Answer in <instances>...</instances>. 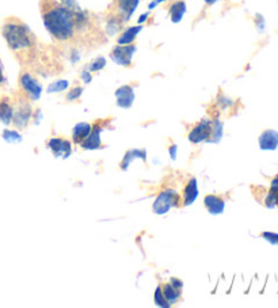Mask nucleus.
Instances as JSON below:
<instances>
[{"label": "nucleus", "mask_w": 278, "mask_h": 308, "mask_svg": "<svg viewBox=\"0 0 278 308\" xmlns=\"http://www.w3.org/2000/svg\"><path fill=\"white\" fill-rule=\"evenodd\" d=\"M256 18H258V19H259V22H258V20H256V26H258L259 31H262L263 29H265V20H263L262 15H256Z\"/></svg>", "instance_id": "7c9ffc66"}, {"label": "nucleus", "mask_w": 278, "mask_h": 308, "mask_svg": "<svg viewBox=\"0 0 278 308\" xmlns=\"http://www.w3.org/2000/svg\"><path fill=\"white\" fill-rule=\"evenodd\" d=\"M110 119H97L95 122L93 124V129H91V133L87 136V139H84L83 141L79 144V146L85 151H95V150H101L103 144H102L101 139V133L104 128L108 127Z\"/></svg>", "instance_id": "0eeeda50"}, {"label": "nucleus", "mask_w": 278, "mask_h": 308, "mask_svg": "<svg viewBox=\"0 0 278 308\" xmlns=\"http://www.w3.org/2000/svg\"><path fill=\"white\" fill-rule=\"evenodd\" d=\"M204 207L210 215H221L225 209V201L219 196L208 194V196H205L204 198Z\"/></svg>", "instance_id": "f3484780"}, {"label": "nucleus", "mask_w": 278, "mask_h": 308, "mask_svg": "<svg viewBox=\"0 0 278 308\" xmlns=\"http://www.w3.org/2000/svg\"><path fill=\"white\" fill-rule=\"evenodd\" d=\"M162 2H166V0H154V2H152V3L148 6V8H149V10H152V8L156 7V6H158L159 3H162Z\"/></svg>", "instance_id": "2f4dec72"}, {"label": "nucleus", "mask_w": 278, "mask_h": 308, "mask_svg": "<svg viewBox=\"0 0 278 308\" xmlns=\"http://www.w3.org/2000/svg\"><path fill=\"white\" fill-rule=\"evenodd\" d=\"M93 125L89 122H79L76 124L72 129V140L74 144H80L84 139H87V136L91 133Z\"/></svg>", "instance_id": "412c9836"}, {"label": "nucleus", "mask_w": 278, "mask_h": 308, "mask_svg": "<svg viewBox=\"0 0 278 308\" xmlns=\"http://www.w3.org/2000/svg\"><path fill=\"white\" fill-rule=\"evenodd\" d=\"M0 31L8 49L11 50L22 68H26L33 73H42L45 76L56 75L64 70L57 56L44 50L42 44H39L37 35L20 18H4Z\"/></svg>", "instance_id": "f257e3e1"}, {"label": "nucleus", "mask_w": 278, "mask_h": 308, "mask_svg": "<svg viewBox=\"0 0 278 308\" xmlns=\"http://www.w3.org/2000/svg\"><path fill=\"white\" fill-rule=\"evenodd\" d=\"M148 16H149V12H145V14H143V15L140 16V19H139V24L140 25H143L144 22H145V19H147Z\"/></svg>", "instance_id": "473e14b6"}, {"label": "nucleus", "mask_w": 278, "mask_h": 308, "mask_svg": "<svg viewBox=\"0 0 278 308\" xmlns=\"http://www.w3.org/2000/svg\"><path fill=\"white\" fill-rule=\"evenodd\" d=\"M81 80L84 81V85H89V83H91V80H93V76H91V73H90V71H83L80 75Z\"/></svg>", "instance_id": "c85d7f7f"}, {"label": "nucleus", "mask_w": 278, "mask_h": 308, "mask_svg": "<svg viewBox=\"0 0 278 308\" xmlns=\"http://www.w3.org/2000/svg\"><path fill=\"white\" fill-rule=\"evenodd\" d=\"M259 147L263 151H274L278 147V132L274 129H266L261 133L258 139Z\"/></svg>", "instance_id": "2eb2a0df"}, {"label": "nucleus", "mask_w": 278, "mask_h": 308, "mask_svg": "<svg viewBox=\"0 0 278 308\" xmlns=\"http://www.w3.org/2000/svg\"><path fill=\"white\" fill-rule=\"evenodd\" d=\"M263 239H266L267 242L271 243V244H278V234L275 232H270V231H265L261 234Z\"/></svg>", "instance_id": "cd10ccee"}, {"label": "nucleus", "mask_w": 278, "mask_h": 308, "mask_svg": "<svg viewBox=\"0 0 278 308\" xmlns=\"http://www.w3.org/2000/svg\"><path fill=\"white\" fill-rule=\"evenodd\" d=\"M136 158H141L144 162H145V159H147V152H145V150L127 151L126 154H125L124 159H122V163H121V170H126V167L131 165L132 160Z\"/></svg>", "instance_id": "4be33fe9"}, {"label": "nucleus", "mask_w": 278, "mask_h": 308, "mask_svg": "<svg viewBox=\"0 0 278 308\" xmlns=\"http://www.w3.org/2000/svg\"><path fill=\"white\" fill-rule=\"evenodd\" d=\"M116 99H117V106L120 108L127 109L131 108L133 100H135V91L132 86H122L116 91Z\"/></svg>", "instance_id": "a211bd4d"}, {"label": "nucleus", "mask_w": 278, "mask_h": 308, "mask_svg": "<svg viewBox=\"0 0 278 308\" xmlns=\"http://www.w3.org/2000/svg\"><path fill=\"white\" fill-rule=\"evenodd\" d=\"M143 30V25H137V26L127 27L120 34V37L117 38V44L118 45H129V44L135 43L136 37L140 31Z\"/></svg>", "instance_id": "aec40b11"}, {"label": "nucleus", "mask_w": 278, "mask_h": 308, "mask_svg": "<svg viewBox=\"0 0 278 308\" xmlns=\"http://www.w3.org/2000/svg\"><path fill=\"white\" fill-rule=\"evenodd\" d=\"M175 150H177V146H173V158L175 159Z\"/></svg>", "instance_id": "f704fd0d"}, {"label": "nucleus", "mask_w": 278, "mask_h": 308, "mask_svg": "<svg viewBox=\"0 0 278 308\" xmlns=\"http://www.w3.org/2000/svg\"><path fill=\"white\" fill-rule=\"evenodd\" d=\"M154 300H155V304L158 305V307H163V308L170 307L168 303L166 301V299H164V296H163V292H162V289H160V285H159L158 288H156V291H155Z\"/></svg>", "instance_id": "bb28decb"}, {"label": "nucleus", "mask_w": 278, "mask_h": 308, "mask_svg": "<svg viewBox=\"0 0 278 308\" xmlns=\"http://www.w3.org/2000/svg\"><path fill=\"white\" fill-rule=\"evenodd\" d=\"M6 83V76H4V68H3V63L0 60V87Z\"/></svg>", "instance_id": "c756f323"}, {"label": "nucleus", "mask_w": 278, "mask_h": 308, "mask_svg": "<svg viewBox=\"0 0 278 308\" xmlns=\"http://www.w3.org/2000/svg\"><path fill=\"white\" fill-rule=\"evenodd\" d=\"M213 135V122L209 119H201L196 127L190 131L187 139L193 144L202 141H210Z\"/></svg>", "instance_id": "1a4fd4ad"}, {"label": "nucleus", "mask_w": 278, "mask_h": 308, "mask_svg": "<svg viewBox=\"0 0 278 308\" xmlns=\"http://www.w3.org/2000/svg\"><path fill=\"white\" fill-rule=\"evenodd\" d=\"M39 12L44 26L51 34L54 45L62 52L76 49L75 19L72 10L58 0H39Z\"/></svg>", "instance_id": "f03ea898"}, {"label": "nucleus", "mask_w": 278, "mask_h": 308, "mask_svg": "<svg viewBox=\"0 0 278 308\" xmlns=\"http://www.w3.org/2000/svg\"><path fill=\"white\" fill-rule=\"evenodd\" d=\"M186 12V2L185 0H175L168 7V14L173 24H179Z\"/></svg>", "instance_id": "6ab92c4d"}, {"label": "nucleus", "mask_w": 278, "mask_h": 308, "mask_svg": "<svg viewBox=\"0 0 278 308\" xmlns=\"http://www.w3.org/2000/svg\"><path fill=\"white\" fill-rule=\"evenodd\" d=\"M139 4L140 0H113L109 8L117 12L125 22H127L132 18Z\"/></svg>", "instance_id": "9b49d317"}, {"label": "nucleus", "mask_w": 278, "mask_h": 308, "mask_svg": "<svg viewBox=\"0 0 278 308\" xmlns=\"http://www.w3.org/2000/svg\"><path fill=\"white\" fill-rule=\"evenodd\" d=\"M18 90L26 98H29L31 102H35L41 96L42 86L39 85L38 79L35 77V73L26 70V68H22L19 72V76H18Z\"/></svg>", "instance_id": "39448f33"}, {"label": "nucleus", "mask_w": 278, "mask_h": 308, "mask_svg": "<svg viewBox=\"0 0 278 308\" xmlns=\"http://www.w3.org/2000/svg\"><path fill=\"white\" fill-rule=\"evenodd\" d=\"M104 24H106L104 25V33H106V35L113 37L117 33H120L121 30H124L125 20L117 12L108 8L106 12H104Z\"/></svg>", "instance_id": "f8f14e48"}, {"label": "nucleus", "mask_w": 278, "mask_h": 308, "mask_svg": "<svg viewBox=\"0 0 278 308\" xmlns=\"http://www.w3.org/2000/svg\"><path fill=\"white\" fill-rule=\"evenodd\" d=\"M83 91H84V89H83L81 86H75L74 89H71L70 91L67 93L66 100H68V102H75V100H77L80 98Z\"/></svg>", "instance_id": "b1692460"}, {"label": "nucleus", "mask_w": 278, "mask_h": 308, "mask_svg": "<svg viewBox=\"0 0 278 308\" xmlns=\"http://www.w3.org/2000/svg\"><path fill=\"white\" fill-rule=\"evenodd\" d=\"M104 67H106V58L99 56V57L94 58L93 61H91V64H90L89 67V71L90 72H98V71L103 70Z\"/></svg>", "instance_id": "393cba45"}, {"label": "nucleus", "mask_w": 278, "mask_h": 308, "mask_svg": "<svg viewBox=\"0 0 278 308\" xmlns=\"http://www.w3.org/2000/svg\"><path fill=\"white\" fill-rule=\"evenodd\" d=\"M182 205L183 207H189L197 200L198 197V186H197V179L196 178H190L187 183L183 188L182 192Z\"/></svg>", "instance_id": "dca6fc26"}, {"label": "nucleus", "mask_w": 278, "mask_h": 308, "mask_svg": "<svg viewBox=\"0 0 278 308\" xmlns=\"http://www.w3.org/2000/svg\"><path fill=\"white\" fill-rule=\"evenodd\" d=\"M68 80H57L52 83L49 87H48V93H60V91H64V90L68 89Z\"/></svg>", "instance_id": "a878e982"}, {"label": "nucleus", "mask_w": 278, "mask_h": 308, "mask_svg": "<svg viewBox=\"0 0 278 308\" xmlns=\"http://www.w3.org/2000/svg\"><path fill=\"white\" fill-rule=\"evenodd\" d=\"M265 207L267 208L278 207V185H271L270 190L267 193L266 200H265Z\"/></svg>", "instance_id": "5701e85b"}, {"label": "nucleus", "mask_w": 278, "mask_h": 308, "mask_svg": "<svg viewBox=\"0 0 278 308\" xmlns=\"http://www.w3.org/2000/svg\"><path fill=\"white\" fill-rule=\"evenodd\" d=\"M12 95V102H14V114H12V122L14 128L16 129H26L33 118V106L31 100L16 90Z\"/></svg>", "instance_id": "20e7f679"}, {"label": "nucleus", "mask_w": 278, "mask_h": 308, "mask_svg": "<svg viewBox=\"0 0 278 308\" xmlns=\"http://www.w3.org/2000/svg\"><path fill=\"white\" fill-rule=\"evenodd\" d=\"M137 50L136 44H129V45H117L110 52V58L113 61L122 67H129L132 64V57Z\"/></svg>", "instance_id": "9d476101"}, {"label": "nucleus", "mask_w": 278, "mask_h": 308, "mask_svg": "<svg viewBox=\"0 0 278 308\" xmlns=\"http://www.w3.org/2000/svg\"><path fill=\"white\" fill-rule=\"evenodd\" d=\"M62 6L71 8L74 12L75 34L77 50H93L108 43V35L101 24L91 11L83 10L76 0H60Z\"/></svg>", "instance_id": "7ed1b4c3"}, {"label": "nucleus", "mask_w": 278, "mask_h": 308, "mask_svg": "<svg viewBox=\"0 0 278 308\" xmlns=\"http://www.w3.org/2000/svg\"><path fill=\"white\" fill-rule=\"evenodd\" d=\"M48 148L52 151V154L56 158L67 159L72 152V144L70 140L64 137H51L48 140Z\"/></svg>", "instance_id": "ddd939ff"}, {"label": "nucleus", "mask_w": 278, "mask_h": 308, "mask_svg": "<svg viewBox=\"0 0 278 308\" xmlns=\"http://www.w3.org/2000/svg\"><path fill=\"white\" fill-rule=\"evenodd\" d=\"M205 3L208 4V6H212V4H215L217 2V0H204Z\"/></svg>", "instance_id": "72a5a7b5"}, {"label": "nucleus", "mask_w": 278, "mask_h": 308, "mask_svg": "<svg viewBox=\"0 0 278 308\" xmlns=\"http://www.w3.org/2000/svg\"><path fill=\"white\" fill-rule=\"evenodd\" d=\"M160 289H162L163 296L168 303V305H175L178 301L181 300L182 297V289H183V282L182 280L177 277H171L170 281L160 284Z\"/></svg>", "instance_id": "6e6552de"}, {"label": "nucleus", "mask_w": 278, "mask_h": 308, "mask_svg": "<svg viewBox=\"0 0 278 308\" xmlns=\"http://www.w3.org/2000/svg\"><path fill=\"white\" fill-rule=\"evenodd\" d=\"M12 114H14V102H12V95L3 94L0 96V121L4 125H11Z\"/></svg>", "instance_id": "4468645a"}, {"label": "nucleus", "mask_w": 278, "mask_h": 308, "mask_svg": "<svg viewBox=\"0 0 278 308\" xmlns=\"http://www.w3.org/2000/svg\"><path fill=\"white\" fill-rule=\"evenodd\" d=\"M179 207H182L181 194L173 189H167L163 190L156 197V200L154 201V205H152V211L156 215H164L171 208H179Z\"/></svg>", "instance_id": "423d86ee"}]
</instances>
